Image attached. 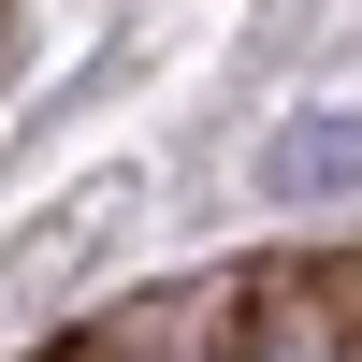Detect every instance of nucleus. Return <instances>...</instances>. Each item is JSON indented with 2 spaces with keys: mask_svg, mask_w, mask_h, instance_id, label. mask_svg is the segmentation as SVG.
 Returning <instances> with one entry per match:
<instances>
[{
  "mask_svg": "<svg viewBox=\"0 0 362 362\" xmlns=\"http://www.w3.org/2000/svg\"><path fill=\"white\" fill-rule=\"evenodd\" d=\"M261 189H276V203H348V189H362V116H348V102L276 116V145H261Z\"/></svg>",
  "mask_w": 362,
  "mask_h": 362,
  "instance_id": "obj_1",
  "label": "nucleus"
}]
</instances>
